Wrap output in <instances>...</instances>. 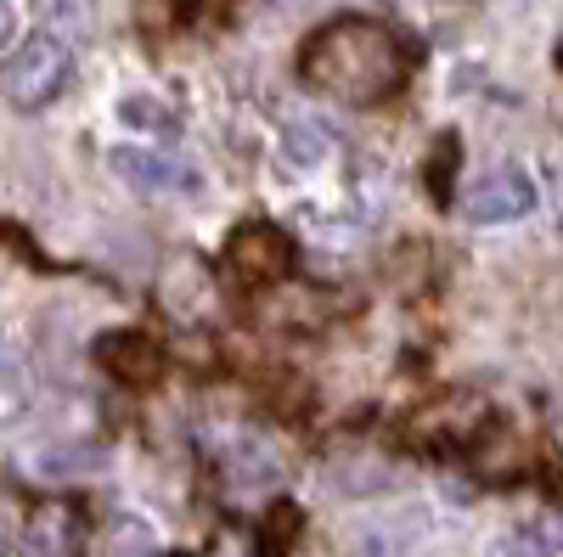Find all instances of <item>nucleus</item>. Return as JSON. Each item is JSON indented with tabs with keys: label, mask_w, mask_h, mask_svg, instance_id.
<instances>
[{
	"label": "nucleus",
	"mask_w": 563,
	"mask_h": 557,
	"mask_svg": "<svg viewBox=\"0 0 563 557\" xmlns=\"http://www.w3.org/2000/svg\"><path fill=\"white\" fill-rule=\"evenodd\" d=\"M119 119L124 124H141V130H169V119L147 102V97H130V102H119Z\"/></svg>",
	"instance_id": "9b49d317"
},
{
	"label": "nucleus",
	"mask_w": 563,
	"mask_h": 557,
	"mask_svg": "<svg viewBox=\"0 0 563 557\" xmlns=\"http://www.w3.org/2000/svg\"><path fill=\"white\" fill-rule=\"evenodd\" d=\"M536 209V180L525 169H485L467 180L462 192V214L479 225H501V220H525Z\"/></svg>",
	"instance_id": "20e7f679"
},
{
	"label": "nucleus",
	"mask_w": 563,
	"mask_h": 557,
	"mask_svg": "<svg viewBox=\"0 0 563 557\" xmlns=\"http://www.w3.org/2000/svg\"><path fill=\"white\" fill-rule=\"evenodd\" d=\"M102 360L119 371V378H130V383L158 378V355H153V344H141V338H108L102 344Z\"/></svg>",
	"instance_id": "9d476101"
},
{
	"label": "nucleus",
	"mask_w": 563,
	"mask_h": 557,
	"mask_svg": "<svg viewBox=\"0 0 563 557\" xmlns=\"http://www.w3.org/2000/svg\"><path fill=\"white\" fill-rule=\"evenodd\" d=\"M29 7H34L40 29H52V34L68 40V45H79V40L97 34V0H29Z\"/></svg>",
	"instance_id": "6e6552de"
},
{
	"label": "nucleus",
	"mask_w": 563,
	"mask_h": 557,
	"mask_svg": "<svg viewBox=\"0 0 563 557\" xmlns=\"http://www.w3.org/2000/svg\"><path fill=\"white\" fill-rule=\"evenodd\" d=\"M68 79H74V52H68V40H57L52 29H40V34L12 45V57H7V97H12L18 113H34L45 102H57Z\"/></svg>",
	"instance_id": "f03ea898"
},
{
	"label": "nucleus",
	"mask_w": 563,
	"mask_h": 557,
	"mask_svg": "<svg viewBox=\"0 0 563 557\" xmlns=\"http://www.w3.org/2000/svg\"><path fill=\"white\" fill-rule=\"evenodd\" d=\"M113 175L130 180L135 192H198V169H186L180 158H164V153H147V147H119Z\"/></svg>",
	"instance_id": "423d86ee"
},
{
	"label": "nucleus",
	"mask_w": 563,
	"mask_h": 557,
	"mask_svg": "<svg viewBox=\"0 0 563 557\" xmlns=\"http://www.w3.org/2000/svg\"><path fill=\"white\" fill-rule=\"evenodd\" d=\"M558 552H563V519H558V513H536V519H525L512 535L490 541L485 557H558Z\"/></svg>",
	"instance_id": "0eeeda50"
},
{
	"label": "nucleus",
	"mask_w": 563,
	"mask_h": 557,
	"mask_svg": "<svg viewBox=\"0 0 563 557\" xmlns=\"http://www.w3.org/2000/svg\"><path fill=\"white\" fill-rule=\"evenodd\" d=\"M327 153H333V135H327V124L294 119L288 130H282V158H288L294 169H321Z\"/></svg>",
	"instance_id": "1a4fd4ad"
},
{
	"label": "nucleus",
	"mask_w": 563,
	"mask_h": 557,
	"mask_svg": "<svg viewBox=\"0 0 563 557\" xmlns=\"http://www.w3.org/2000/svg\"><path fill=\"white\" fill-rule=\"evenodd\" d=\"M490 428V405L479 400V394H445V400H434V405H422L417 416H411V445H445V450H456V445H467V439H479Z\"/></svg>",
	"instance_id": "7ed1b4c3"
},
{
	"label": "nucleus",
	"mask_w": 563,
	"mask_h": 557,
	"mask_svg": "<svg viewBox=\"0 0 563 557\" xmlns=\"http://www.w3.org/2000/svg\"><path fill=\"white\" fill-rule=\"evenodd\" d=\"M406 68L411 63H406L400 34L378 18H333L299 52L305 85L321 90V97H333V102H355V108L389 102L406 85Z\"/></svg>",
	"instance_id": "f257e3e1"
},
{
	"label": "nucleus",
	"mask_w": 563,
	"mask_h": 557,
	"mask_svg": "<svg viewBox=\"0 0 563 557\" xmlns=\"http://www.w3.org/2000/svg\"><path fill=\"white\" fill-rule=\"evenodd\" d=\"M288 557H333V552H327V546H321V541H299V546H294V552H288Z\"/></svg>",
	"instance_id": "f8f14e48"
},
{
	"label": "nucleus",
	"mask_w": 563,
	"mask_h": 557,
	"mask_svg": "<svg viewBox=\"0 0 563 557\" xmlns=\"http://www.w3.org/2000/svg\"><path fill=\"white\" fill-rule=\"evenodd\" d=\"M225 265H231V276H243L249 288H260V282H282L288 276V265H294V243L282 237L276 225H243L238 237H231V248H225Z\"/></svg>",
	"instance_id": "39448f33"
}]
</instances>
